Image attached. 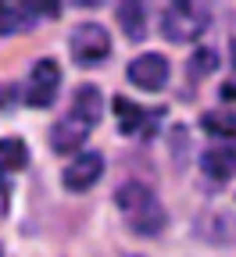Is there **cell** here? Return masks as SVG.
I'll use <instances>...</instances> for the list:
<instances>
[{
    "instance_id": "1",
    "label": "cell",
    "mask_w": 236,
    "mask_h": 257,
    "mask_svg": "<svg viewBox=\"0 0 236 257\" xmlns=\"http://www.w3.org/2000/svg\"><path fill=\"white\" fill-rule=\"evenodd\" d=\"M115 204H118L122 218L129 221V229L140 232V236H158V232L165 229V221H168L165 204L154 197V189L143 186V182H125V186H118Z\"/></svg>"
},
{
    "instance_id": "2",
    "label": "cell",
    "mask_w": 236,
    "mask_h": 257,
    "mask_svg": "<svg viewBox=\"0 0 236 257\" xmlns=\"http://www.w3.org/2000/svg\"><path fill=\"white\" fill-rule=\"evenodd\" d=\"M208 25H211L208 8L172 4V8H165V15H161V36L168 43H197L208 32Z\"/></svg>"
},
{
    "instance_id": "3",
    "label": "cell",
    "mask_w": 236,
    "mask_h": 257,
    "mask_svg": "<svg viewBox=\"0 0 236 257\" xmlns=\"http://www.w3.org/2000/svg\"><path fill=\"white\" fill-rule=\"evenodd\" d=\"M68 50L75 57V64H100L108 54H111V36H108V29L104 25H97V22H79L72 29V36H68Z\"/></svg>"
},
{
    "instance_id": "4",
    "label": "cell",
    "mask_w": 236,
    "mask_h": 257,
    "mask_svg": "<svg viewBox=\"0 0 236 257\" xmlns=\"http://www.w3.org/2000/svg\"><path fill=\"white\" fill-rule=\"evenodd\" d=\"M57 86H61V64L54 57H40L29 72V82H25V104L29 107H50L54 96H57Z\"/></svg>"
},
{
    "instance_id": "5",
    "label": "cell",
    "mask_w": 236,
    "mask_h": 257,
    "mask_svg": "<svg viewBox=\"0 0 236 257\" xmlns=\"http://www.w3.org/2000/svg\"><path fill=\"white\" fill-rule=\"evenodd\" d=\"M168 72H172V68H168L165 54H154V50H147V54H140V57H132L129 68H125L129 82L136 86V89H143V93L165 89V86H168Z\"/></svg>"
},
{
    "instance_id": "6",
    "label": "cell",
    "mask_w": 236,
    "mask_h": 257,
    "mask_svg": "<svg viewBox=\"0 0 236 257\" xmlns=\"http://www.w3.org/2000/svg\"><path fill=\"white\" fill-rule=\"evenodd\" d=\"M100 175H104V154L86 150V154H79L72 165L64 168L61 182H64V189H72V193H86Z\"/></svg>"
},
{
    "instance_id": "7",
    "label": "cell",
    "mask_w": 236,
    "mask_h": 257,
    "mask_svg": "<svg viewBox=\"0 0 236 257\" xmlns=\"http://www.w3.org/2000/svg\"><path fill=\"white\" fill-rule=\"evenodd\" d=\"M72 118H79L83 125H97L104 118V93H100L93 82H79L72 93Z\"/></svg>"
},
{
    "instance_id": "8",
    "label": "cell",
    "mask_w": 236,
    "mask_h": 257,
    "mask_svg": "<svg viewBox=\"0 0 236 257\" xmlns=\"http://www.w3.org/2000/svg\"><path fill=\"white\" fill-rule=\"evenodd\" d=\"M90 133H93L90 125H83L79 118H72V114H68L64 121H57V125L50 128V147H54L57 154H79Z\"/></svg>"
},
{
    "instance_id": "9",
    "label": "cell",
    "mask_w": 236,
    "mask_h": 257,
    "mask_svg": "<svg viewBox=\"0 0 236 257\" xmlns=\"http://www.w3.org/2000/svg\"><path fill=\"white\" fill-rule=\"evenodd\" d=\"M200 172L215 182H229L236 175V150L229 147H215V150H204L200 154Z\"/></svg>"
},
{
    "instance_id": "10",
    "label": "cell",
    "mask_w": 236,
    "mask_h": 257,
    "mask_svg": "<svg viewBox=\"0 0 236 257\" xmlns=\"http://www.w3.org/2000/svg\"><path fill=\"white\" fill-rule=\"evenodd\" d=\"M115 18L122 25V32L132 40V43H140L147 36V8L143 4H132V0H125V4L115 8Z\"/></svg>"
},
{
    "instance_id": "11",
    "label": "cell",
    "mask_w": 236,
    "mask_h": 257,
    "mask_svg": "<svg viewBox=\"0 0 236 257\" xmlns=\"http://www.w3.org/2000/svg\"><path fill=\"white\" fill-rule=\"evenodd\" d=\"M111 104H115V114H118V125H122V133H125V136L143 133L147 114H143V107H140V104H132L129 96H115Z\"/></svg>"
},
{
    "instance_id": "12",
    "label": "cell",
    "mask_w": 236,
    "mask_h": 257,
    "mask_svg": "<svg viewBox=\"0 0 236 257\" xmlns=\"http://www.w3.org/2000/svg\"><path fill=\"white\" fill-rule=\"evenodd\" d=\"M29 165V147L18 136L0 140V172H22Z\"/></svg>"
},
{
    "instance_id": "13",
    "label": "cell",
    "mask_w": 236,
    "mask_h": 257,
    "mask_svg": "<svg viewBox=\"0 0 236 257\" xmlns=\"http://www.w3.org/2000/svg\"><path fill=\"white\" fill-rule=\"evenodd\" d=\"M200 128L204 133H211V136H218V140H236V111H208L204 118H200Z\"/></svg>"
},
{
    "instance_id": "14",
    "label": "cell",
    "mask_w": 236,
    "mask_h": 257,
    "mask_svg": "<svg viewBox=\"0 0 236 257\" xmlns=\"http://www.w3.org/2000/svg\"><path fill=\"white\" fill-rule=\"evenodd\" d=\"M204 236L215 243V246H236V218L232 214H211L204 221Z\"/></svg>"
},
{
    "instance_id": "15",
    "label": "cell",
    "mask_w": 236,
    "mask_h": 257,
    "mask_svg": "<svg viewBox=\"0 0 236 257\" xmlns=\"http://www.w3.org/2000/svg\"><path fill=\"white\" fill-rule=\"evenodd\" d=\"M18 29H32V8L29 4H0V36H11Z\"/></svg>"
},
{
    "instance_id": "16",
    "label": "cell",
    "mask_w": 236,
    "mask_h": 257,
    "mask_svg": "<svg viewBox=\"0 0 236 257\" xmlns=\"http://www.w3.org/2000/svg\"><path fill=\"white\" fill-rule=\"evenodd\" d=\"M190 79H204V75H211L215 68H218V54L215 50H208V47H200V50H193L190 54Z\"/></svg>"
},
{
    "instance_id": "17",
    "label": "cell",
    "mask_w": 236,
    "mask_h": 257,
    "mask_svg": "<svg viewBox=\"0 0 236 257\" xmlns=\"http://www.w3.org/2000/svg\"><path fill=\"white\" fill-rule=\"evenodd\" d=\"M8 207H11V186H8L4 179H0V218L8 214Z\"/></svg>"
},
{
    "instance_id": "18",
    "label": "cell",
    "mask_w": 236,
    "mask_h": 257,
    "mask_svg": "<svg viewBox=\"0 0 236 257\" xmlns=\"http://www.w3.org/2000/svg\"><path fill=\"white\" fill-rule=\"evenodd\" d=\"M222 100H236V82H225L222 86Z\"/></svg>"
},
{
    "instance_id": "19",
    "label": "cell",
    "mask_w": 236,
    "mask_h": 257,
    "mask_svg": "<svg viewBox=\"0 0 236 257\" xmlns=\"http://www.w3.org/2000/svg\"><path fill=\"white\" fill-rule=\"evenodd\" d=\"M8 96H11V86H4V89H0V111L8 107Z\"/></svg>"
},
{
    "instance_id": "20",
    "label": "cell",
    "mask_w": 236,
    "mask_h": 257,
    "mask_svg": "<svg viewBox=\"0 0 236 257\" xmlns=\"http://www.w3.org/2000/svg\"><path fill=\"white\" fill-rule=\"evenodd\" d=\"M232 64H236V43H232Z\"/></svg>"
},
{
    "instance_id": "21",
    "label": "cell",
    "mask_w": 236,
    "mask_h": 257,
    "mask_svg": "<svg viewBox=\"0 0 236 257\" xmlns=\"http://www.w3.org/2000/svg\"><path fill=\"white\" fill-rule=\"evenodd\" d=\"M129 257H143V253H129Z\"/></svg>"
}]
</instances>
